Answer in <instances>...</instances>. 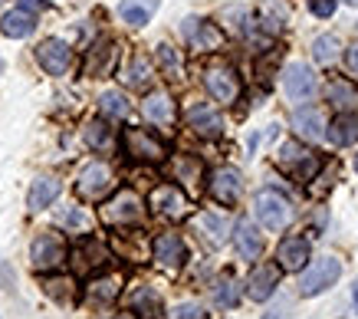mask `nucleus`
Listing matches in <instances>:
<instances>
[{"mask_svg": "<svg viewBox=\"0 0 358 319\" xmlns=\"http://www.w3.org/2000/svg\"><path fill=\"white\" fill-rule=\"evenodd\" d=\"M276 260H280V270L299 274L309 264V241L306 237H286L280 243V250H276Z\"/></svg>", "mask_w": 358, "mask_h": 319, "instance_id": "nucleus-19", "label": "nucleus"}, {"mask_svg": "<svg viewBox=\"0 0 358 319\" xmlns=\"http://www.w3.org/2000/svg\"><path fill=\"white\" fill-rule=\"evenodd\" d=\"M141 115L152 122V125H162V129H171L174 125V99L164 92V89H155V92H148L145 96V102H141Z\"/></svg>", "mask_w": 358, "mask_h": 319, "instance_id": "nucleus-16", "label": "nucleus"}, {"mask_svg": "<svg viewBox=\"0 0 358 319\" xmlns=\"http://www.w3.org/2000/svg\"><path fill=\"white\" fill-rule=\"evenodd\" d=\"M234 243H237V253L243 260H257L263 253V237L250 220H240L237 227H234Z\"/></svg>", "mask_w": 358, "mask_h": 319, "instance_id": "nucleus-21", "label": "nucleus"}, {"mask_svg": "<svg viewBox=\"0 0 358 319\" xmlns=\"http://www.w3.org/2000/svg\"><path fill=\"white\" fill-rule=\"evenodd\" d=\"M158 59H162V66L168 69V73H178V69H181V56H178V50L168 43L158 46Z\"/></svg>", "mask_w": 358, "mask_h": 319, "instance_id": "nucleus-39", "label": "nucleus"}, {"mask_svg": "<svg viewBox=\"0 0 358 319\" xmlns=\"http://www.w3.org/2000/svg\"><path fill=\"white\" fill-rule=\"evenodd\" d=\"M326 96H329V102H332V106H338V109H352V106L358 102L355 89L348 86L345 79H336V83H329Z\"/></svg>", "mask_w": 358, "mask_h": 319, "instance_id": "nucleus-34", "label": "nucleus"}, {"mask_svg": "<svg viewBox=\"0 0 358 319\" xmlns=\"http://www.w3.org/2000/svg\"><path fill=\"white\" fill-rule=\"evenodd\" d=\"M345 66H348V73H355L358 76V43H352L345 50Z\"/></svg>", "mask_w": 358, "mask_h": 319, "instance_id": "nucleus-42", "label": "nucleus"}, {"mask_svg": "<svg viewBox=\"0 0 358 319\" xmlns=\"http://www.w3.org/2000/svg\"><path fill=\"white\" fill-rule=\"evenodd\" d=\"M168 319H207V313L197 303H178V306L168 313Z\"/></svg>", "mask_w": 358, "mask_h": 319, "instance_id": "nucleus-38", "label": "nucleus"}, {"mask_svg": "<svg viewBox=\"0 0 358 319\" xmlns=\"http://www.w3.org/2000/svg\"><path fill=\"white\" fill-rule=\"evenodd\" d=\"M174 175H178V181H185V185H194L197 178H201V162H194V158H178V162H174Z\"/></svg>", "mask_w": 358, "mask_h": 319, "instance_id": "nucleus-37", "label": "nucleus"}, {"mask_svg": "<svg viewBox=\"0 0 358 319\" xmlns=\"http://www.w3.org/2000/svg\"><path fill=\"white\" fill-rule=\"evenodd\" d=\"M73 260H76L79 270H99V267L109 264V250L102 247L99 241H83V247H79L76 253H73Z\"/></svg>", "mask_w": 358, "mask_h": 319, "instance_id": "nucleus-28", "label": "nucleus"}, {"mask_svg": "<svg viewBox=\"0 0 358 319\" xmlns=\"http://www.w3.org/2000/svg\"><path fill=\"white\" fill-rule=\"evenodd\" d=\"M204 86H207V92H210L217 102H224V106L237 102V96H240L237 73L230 66H224V63H214V66L204 69Z\"/></svg>", "mask_w": 358, "mask_h": 319, "instance_id": "nucleus-7", "label": "nucleus"}, {"mask_svg": "<svg viewBox=\"0 0 358 319\" xmlns=\"http://www.w3.org/2000/svg\"><path fill=\"white\" fill-rule=\"evenodd\" d=\"M313 56H315V63H322V66L336 63L338 59V40L336 36H319V40L313 43Z\"/></svg>", "mask_w": 358, "mask_h": 319, "instance_id": "nucleus-36", "label": "nucleus"}, {"mask_svg": "<svg viewBox=\"0 0 358 319\" xmlns=\"http://www.w3.org/2000/svg\"><path fill=\"white\" fill-rule=\"evenodd\" d=\"M83 139H86V145L92 148V152H109L112 145H115V135H112L109 122L106 119H92L86 125V132H83Z\"/></svg>", "mask_w": 358, "mask_h": 319, "instance_id": "nucleus-29", "label": "nucleus"}, {"mask_svg": "<svg viewBox=\"0 0 358 319\" xmlns=\"http://www.w3.org/2000/svg\"><path fill=\"white\" fill-rule=\"evenodd\" d=\"M99 109H102L106 119H125V115L131 112V106H129V99L122 96L119 89H109V92H102V96H99Z\"/></svg>", "mask_w": 358, "mask_h": 319, "instance_id": "nucleus-31", "label": "nucleus"}, {"mask_svg": "<svg viewBox=\"0 0 358 319\" xmlns=\"http://www.w3.org/2000/svg\"><path fill=\"white\" fill-rule=\"evenodd\" d=\"M115 59H119V46H115V40H99L92 50L86 53V66H83V73H86L89 79H102L109 76L112 69H115Z\"/></svg>", "mask_w": 358, "mask_h": 319, "instance_id": "nucleus-11", "label": "nucleus"}, {"mask_svg": "<svg viewBox=\"0 0 358 319\" xmlns=\"http://www.w3.org/2000/svg\"><path fill=\"white\" fill-rule=\"evenodd\" d=\"M59 224H66V227H86V214L79 208H69L66 214H59Z\"/></svg>", "mask_w": 358, "mask_h": 319, "instance_id": "nucleus-41", "label": "nucleus"}, {"mask_svg": "<svg viewBox=\"0 0 358 319\" xmlns=\"http://www.w3.org/2000/svg\"><path fill=\"white\" fill-rule=\"evenodd\" d=\"M152 253H155V260H158V267L171 270V274L174 270H181L185 260H187V247L178 234H162V237H155Z\"/></svg>", "mask_w": 358, "mask_h": 319, "instance_id": "nucleus-14", "label": "nucleus"}, {"mask_svg": "<svg viewBox=\"0 0 358 319\" xmlns=\"http://www.w3.org/2000/svg\"><path fill=\"white\" fill-rule=\"evenodd\" d=\"M122 145H125V155L138 158V162H164L168 158L164 142L155 139L152 132H145V129H129V132L122 135Z\"/></svg>", "mask_w": 358, "mask_h": 319, "instance_id": "nucleus-6", "label": "nucleus"}, {"mask_svg": "<svg viewBox=\"0 0 358 319\" xmlns=\"http://www.w3.org/2000/svg\"><path fill=\"white\" fill-rule=\"evenodd\" d=\"M129 309L138 319L158 316V313H162V297H158V290H152V286H138V290L131 293V299H129Z\"/></svg>", "mask_w": 358, "mask_h": 319, "instance_id": "nucleus-26", "label": "nucleus"}, {"mask_svg": "<svg viewBox=\"0 0 358 319\" xmlns=\"http://www.w3.org/2000/svg\"><path fill=\"white\" fill-rule=\"evenodd\" d=\"M263 319H286V313H282V309H270Z\"/></svg>", "mask_w": 358, "mask_h": 319, "instance_id": "nucleus-44", "label": "nucleus"}, {"mask_svg": "<svg viewBox=\"0 0 358 319\" xmlns=\"http://www.w3.org/2000/svg\"><path fill=\"white\" fill-rule=\"evenodd\" d=\"M282 89H286V96L293 102H306L313 99L315 92V73L303 63H289L286 73H282Z\"/></svg>", "mask_w": 358, "mask_h": 319, "instance_id": "nucleus-13", "label": "nucleus"}, {"mask_svg": "<svg viewBox=\"0 0 358 319\" xmlns=\"http://www.w3.org/2000/svg\"><path fill=\"white\" fill-rule=\"evenodd\" d=\"M181 30H185V40H187V43L194 46V50H201V53H207V50H217V46L224 43V34H220V30L210 20L187 17Z\"/></svg>", "mask_w": 358, "mask_h": 319, "instance_id": "nucleus-15", "label": "nucleus"}, {"mask_svg": "<svg viewBox=\"0 0 358 319\" xmlns=\"http://www.w3.org/2000/svg\"><path fill=\"white\" fill-rule=\"evenodd\" d=\"M36 63L50 73V76H66L73 66V50L66 40H43L36 46Z\"/></svg>", "mask_w": 358, "mask_h": 319, "instance_id": "nucleus-8", "label": "nucleus"}, {"mask_svg": "<svg viewBox=\"0 0 358 319\" xmlns=\"http://www.w3.org/2000/svg\"><path fill=\"white\" fill-rule=\"evenodd\" d=\"M338 276H342V264H338L336 257H319L303 274V280H299V293L303 297H319L322 290H329V286L336 283Z\"/></svg>", "mask_w": 358, "mask_h": 319, "instance_id": "nucleus-5", "label": "nucleus"}, {"mask_svg": "<svg viewBox=\"0 0 358 319\" xmlns=\"http://www.w3.org/2000/svg\"><path fill=\"white\" fill-rule=\"evenodd\" d=\"M66 257H69V250H66V243L59 241L56 234H40V237L30 243V264H33V270H40V274L59 270V267L66 264Z\"/></svg>", "mask_w": 358, "mask_h": 319, "instance_id": "nucleus-4", "label": "nucleus"}, {"mask_svg": "<svg viewBox=\"0 0 358 319\" xmlns=\"http://www.w3.org/2000/svg\"><path fill=\"white\" fill-rule=\"evenodd\" d=\"M197 227L204 231V237L210 243H224L230 237V220L224 218V214H214V211L201 214V218H197Z\"/></svg>", "mask_w": 358, "mask_h": 319, "instance_id": "nucleus-30", "label": "nucleus"}, {"mask_svg": "<svg viewBox=\"0 0 358 319\" xmlns=\"http://www.w3.org/2000/svg\"><path fill=\"white\" fill-rule=\"evenodd\" d=\"M214 303H217V306H227V309L240 303V286L234 276H220L217 280V286H214Z\"/></svg>", "mask_w": 358, "mask_h": 319, "instance_id": "nucleus-35", "label": "nucleus"}, {"mask_svg": "<svg viewBox=\"0 0 358 319\" xmlns=\"http://www.w3.org/2000/svg\"><path fill=\"white\" fill-rule=\"evenodd\" d=\"M210 194L217 204H237L240 194H243V175H240L237 168H217V171H210Z\"/></svg>", "mask_w": 358, "mask_h": 319, "instance_id": "nucleus-10", "label": "nucleus"}, {"mask_svg": "<svg viewBox=\"0 0 358 319\" xmlns=\"http://www.w3.org/2000/svg\"><path fill=\"white\" fill-rule=\"evenodd\" d=\"M33 27H36V17H33L30 10L17 7V10L3 13V20H0V34L10 36V40H23V36L33 34Z\"/></svg>", "mask_w": 358, "mask_h": 319, "instance_id": "nucleus-24", "label": "nucleus"}, {"mask_svg": "<svg viewBox=\"0 0 358 319\" xmlns=\"http://www.w3.org/2000/svg\"><path fill=\"white\" fill-rule=\"evenodd\" d=\"M162 7V0H122L119 3V17L129 27H145L155 17V10Z\"/></svg>", "mask_w": 358, "mask_h": 319, "instance_id": "nucleus-22", "label": "nucleus"}, {"mask_svg": "<svg viewBox=\"0 0 358 319\" xmlns=\"http://www.w3.org/2000/svg\"><path fill=\"white\" fill-rule=\"evenodd\" d=\"M329 142L345 148V145H355L358 142V115L352 112H342L336 119L329 122Z\"/></svg>", "mask_w": 358, "mask_h": 319, "instance_id": "nucleus-25", "label": "nucleus"}, {"mask_svg": "<svg viewBox=\"0 0 358 319\" xmlns=\"http://www.w3.org/2000/svg\"><path fill=\"white\" fill-rule=\"evenodd\" d=\"M112 319H138L135 313H122V316H112Z\"/></svg>", "mask_w": 358, "mask_h": 319, "instance_id": "nucleus-45", "label": "nucleus"}, {"mask_svg": "<svg viewBox=\"0 0 358 319\" xmlns=\"http://www.w3.org/2000/svg\"><path fill=\"white\" fill-rule=\"evenodd\" d=\"M152 208L168 220H181L187 214V194L178 185H158L152 191Z\"/></svg>", "mask_w": 358, "mask_h": 319, "instance_id": "nucleus-9", "label": "nucleus"}, {"mask_svg": "<svg viewBox=\"0 0 358 319\" xmlns=\"http://www.w3.org/2000/svg\"><path fill=\"white\" fill-rule=\"evenodd\" d=\"M43 290L56 299V303H63V306L76 299V283H73L69 276H50V280L43 283Z\"/></svg>", "mask_w": 358, "mask_h": 319, "instance_id": "nucleus-33", "label": "nucleus"}, {"mask_svg": "<svg viewBox=\"0 0 358 319\" xmlns=\"http://www.w3.org/2000/svg\"><path fill=\"white\" fill-rule=\"evenodd\" d=\"M112 187H115V175H112V168L102 165V162H92V165H86L79 171L76 191L83 201H102Z\"/></svg>", "mask_w": 358, "mask_h": 319, "instance_id": "nucleus-3", "label": "nucleus"}, {"mask_svg": "<svg viewBox=\"0 0 358 319\" xmlns=\"http://www.w3.org/2000/svg\"><path fill=\"white\" fill-rule=\"evenodd\" d=\"M280 162L293 171L296 181H313L315 171H319V155L306 152V148H299V145H293V142L280 148Z\"/></svg>", "mask_w": 358, "mask_h": 319, "instance_id": "nucleus-12", "label": "nucleus"}, {"mask_svg": "<svg viewBox=\"0 0 358 319\" xmlns=\"http://www.w3.org/2000/svg\"><path fill=\"white\" fill-rule=\"evenodd\" d=\"M59 178L53 175H40L36 181L30 185V194H27V208L30 211H46L50 204H53L56 198H59Z\"/></svg>", "mask_w": 358, "mask_h": 319, "instance_id": "nucleus-20", "label": "nucleus"}, {"mask_svg": "<svg viewBox=\"0 0 358 319\" xmlns=\"http://www.w3.org/2000/svg\"><path fill=\"white\" fill-rule=\"evenodd\" d=\"M20 7L23 10H43V7H50V0H20Z\"/></svg>", "mask_w": 358, "mask_h": 319, "instance_id": "nucleus-43", "label": "nucleus"}, {"mask_svg": "<svg viewBox=\"0 0 358 319\" xmlns=\"http://www.w3.org/2000/svg\"><path fill=\"white\" fill-rule=\"evenodd\" d=\"M0 3H3V0H0Z\"/></svg>", "mask_w": 358, "mask_h": 319, "instance_id": "nucleus-49", "label": "nucleus"}, {"mask_svg": "<svg viewBox=\"0 0 358 319\" xmlns=\"http://www.w3.org/2000/svg\"><path fill=\"white\" fill-rule=\"evenodd\" d=\"M336 7H338V0H309V10L315 13V17H332L336 13Z\"/></svg>", "mask_w": 358, "mask_h": 319, "instance_id": "nucleus-40", "label": "nucleus"}, {"mask_svg": "<svg viewBox=\"0 0 358 319\" xmlns=\"http://www.w3.org/2000/svg\"><path fill=\"white\" fill-rule=\"evenodd\" d=\"M355 168H358V158H355Z\"/></svg>", "mask_w": 358, "mask_h": 319, "instance_id": "nucleus-48", "label": "nucleus"}, {"mask_svg": "<svg viewBox=\"0 0 358 319\" xmlns=\"http://www.w3.org/2000/svg\"><path fill=\"white\" fill-rule=\"evenodd\" d=\"M293 129L296 135H303L309 142L315 139H322V129H326V122H322V112L313 109V106H303V109L293 112Z\"/></svg>", "mask_w": 358, "mask_h": 319, "instance_id": "nucleus-23", "label": "nucleus"}, {"mask_svg": "<svg viewBox=\"0 0 358 319\" xmlns=\"http://www.w3.org/2000/svg\"><path fill=\"white\" fill-rule=\"evenodd\" d=\"M348 3H358V0H348Z\"/></svg>", "mask_w": 358, "mask_h": 319, "instance_id": "nucleus-47", "label": "nucleus"}, {"mask_svg": "<svg viewBox=\"0 0 358 319\" xmlns=\"http://www.w3.org/2000/svg\"><path fill=\"white\" fill-rule=\"evenodd\" d=\"M119 290H122V276L106 274V276H96V280L86 286V297L92 299V303H112V299H119Z\"/></svg>", "mask_w": 358, "mask_h": 319, "instance_id": "nucleus-27", "label": "nucleus"}, {"mask_svg": "<svg viewBox=\"0 0 358 319\" xmlns=\"http://www.w3.org/2000/svg\"><path fill=\"white\" fill-rule=\"evenodd\" d=\"M276 286H280V267L276 264H260L247 280V297L253 303H263V299H270L276 293Z\"/></svg>", "mask_w": 358, "mask_h": 319, "instance_id": "nucleus-17", "label": "nucleus"}, {"mask_svg": "<svg viewBox=\"0 0 358 319\" xmlns=\"http://www.w3.org/2000/svg\"><path fill=\"white\" fill-rule=\"evenodd\" d=\"M141 218H145V204L129 187H122L119 194L109 198L106 208H102V220L112 224V227H131V224H141Z\"/></svg>", "mask_w": 358, "mask_h": 319, "instance_id": "nucleus-2", "label": "nucleus"}, {"mask_svg": "<svg viewBox=\"0 0 358 319\" xmlns=\"http://www.w3.org/2000/svg\"><path fill=\"white\" fill-rule=\"evenodd\" d=\"M352 299H355V309H358V286H355V293H352Z\"/></svg>", "mask_w": 358, "mask_h": 319, "instance_id": "nucleus-46", "label": "nucleus"}, {"mask_svg": "<svg viewBox=\"0 0 358 319\" xmlns=\"http://www.w3.org/2000/svg\"><path fill=\"white\" fill-rule=\"evenodd\" d=\"M253 211H257V220H260L266 231H282V227H289V220H293V204L289 198H282L280 191H260L257 201H253Z\"/></svg>", "mask_w": 358, "mask_h": 319, "instance_id": "nucleus-1", "label": "nucleus"}, {"mask_svg": "<svg viewBox=\"0 0 358 319\" xmlns=\"http://www.w3.org/2000/svg\"><path fill=\"white\" fill-rule=\"evenodd\" d=\"M148 79H152V66H148V59L141 53H135L129 59V66H125V83L135 89H145L148 86Z\"/></svg>", "mask_w": 358, "mask_h": 319, "instance_id": "nucleus-32", "label": "nucleus"}, {"mask_svg": "<svg viewBox=\"0 0 358 319\" xmlns=\"http://www.w3.org/2000/svg\"><path fill=\"white\" fill-rule=\"evenodd\" d=\"M187 125L201 139H217L224 132V119H220V112L214 106H191L187 109Z\"/></svg>", "mask_w": 358, "mask_h": 319, "instance_id": "nucleus-18", "label": "nucleus"}]
</instances>
